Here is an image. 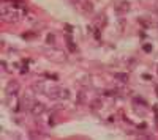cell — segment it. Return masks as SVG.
Masks as SVG:
<instances>
[{
    "label": "cell",
    "instance_id": "277c9868",
    "mask_svg": "<svg viewBox=\"0 0 158 140\" xmlns=\"http://www.w3.org/2000/svg\"><path fill=\"white\" fill-rule=\"evenodd\" d=\"M115 79L120 80L122 83H125V82H128V76L123 74V73H117V74H115Z\"/></svg>",
    "mask_w": 158,
    "mask_h": 140
},
{
    "label": "cell",
    "instance_id": "3957f363",
    "mask_svg": "<svg viewBox=\"0 0 158 140\" xmlns=\"http://www.w3.org/2000/svg\"><path fill=\"white\" fill-rule=\"evenodd\" d=\"M43 110H44V107L41 106V104H38V102H37V104H33V106L30 107V112H32L33 115H40Z\"/></svg>",
    "mask_w": 158,
    "mask_h": 140
},
{
    "label": "cell",
    "instance_id": "6da1fadb",
    "mask_svg": "<svg viewBox=\"0 0 158 140\" xmlns=\"http://www.w3.org/2000/svg\"><path fill=\"white\" fill-rule=\"evenodd\" d=\"M18 92H19V83H18V82H10L8 87H6V95L15 96Z\"/></svg>",
    "mask_w": 158,
    "mask_h": 140
},
{
    "label": "cell",
    "instance_id": "5b68a950",
    "mask_svg": "<svg viewBox=\"0 0 158 140\" xmlns=\"http://www.w3.org/2000/svg\"><path fill=\"white\" fill-rule=\"evenodd\" d=\"M144 51H147V52H150V51H152V47H150V46H144Z\"/></svg>",
    "mask_w": 158,
    "mask_h": 140
},
{
    "label": "cell",
    "instance_id": "7a4b0ae2",
    "mask_svg": "<svg viewBox=\"0 0 158 140\" xmlns=\"http://www.w3.org/2000/svg\"><path fill=\"white\" fill-rule=\"evenodd\" d=\"M51 93H52V96H60V98H66V95H68V92L63 88H52Z\"/></svg>",
    "mask_w": 158,
    "mask_h": 140
}]
</instances>
